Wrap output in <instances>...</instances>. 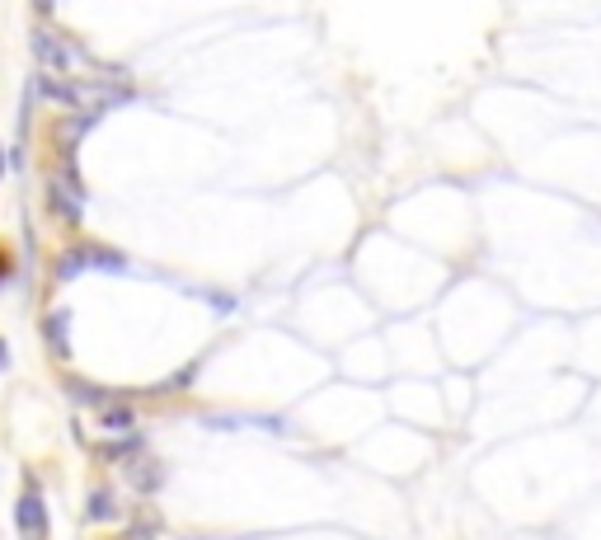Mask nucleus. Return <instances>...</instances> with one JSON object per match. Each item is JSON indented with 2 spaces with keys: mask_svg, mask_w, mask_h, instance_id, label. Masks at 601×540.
Returning <instances> with one entry per match:
<instances>
[{
  "mask_svg": "<svg viewBox=\"0 0 601 540\" xmlns=\"http://www.w3.org/2000/svg\"><path fill=\"white\" fill-rule=\"evenodd\" d=\"M0 371H5V339H0Z\"/></svg>",
  "mask_w": 601,
  "mask_h": 540,
  "instance_id": "nucleus-12",
  "label": "nucleus"
},
{
  "mask_svg": "<svg viewBox=\"0 0 601 540\" xmlns=\"http://www.w3.org/2000/svg\"><path fill=\"white\" fill-rule=\"evenodd\" d=\"M66 395H76V404H104V390L85 381H66Z\"/></svg>",
  "mask_w": 601,
  "mask_h": 540,
  "instance_id": "nucleus-6",
  "label": "nucleus"
},
{
  "mask_svg": "<svg viewBox=\"0 0 601 540\" xmlns=\"http://www.w3.org/2000/svg\"><path fill=\"white\" fill-rule=\"evenodd\" d=\"M137 451H141V437H137V432H127L123 442H108L104 456H137Z\"/></svg>",
  "mask_w": 601,
  "mask_h": 540,
  "instance_id": "nucleus-8",
  "label": "nucleus"
},
{
  "mask_svg": "<svg viewBox=\"0 0 601 540\" xmlns=\"http://www.w3.org/2000/svg\"><path fill=\"white\" fill-rule=\"evenodd\" d=\"M85 517H90V522H113V517H118L113 494H108V489H90V498H85Z\"/></svg>",
  "mask_w": 601,
  "mask_h": 540,
  "instance_id": "nucleus-4",
  "label": "nucleus"
},
{
  "mask_svg": "<svg viewBox=\"0 0 601 540\" xmlns=\"http://www.w3.org/2000/svg\"><path fill=\"white\" fill-rule=\"evenodd\" d=\"M38 90L52 99V104H66V108H99L108 99H123V94H108V90H90V85H76V80H43Z\"/></svg>",
  "mask_w": 601,
  "mask_h": 540,
  "instance_id": "nucleus-2",
  "label": "nucleus"
},
{
  "mask_svg": "<svg viewBox=\"0 0 601 540\" xmlns=\"http://www.w3.org/2000/svg\"><path fill=\"white\" fill-rule=\"evenodd\" d=\"M151 531H155V526H137V531H127L123 540H151Z\"/></svg>",
  "mask_w": 601,
  "mask_h": 540,
  "instance_id": "nucleus-10",
  "label": "nucleus"
},
{
  "mask_svg": "<svg viewBox=\"0 0 601 540\" xmlns=\"http://www.w3.org/2000/svg\"><path fill=\"white\" fill-rule=\"evenodd\" d=\"M33 52H38V62H43L47 71H66V66H76V52H71L62 38H52L47 29L33 33Z\"/></svg>",
  "mask_w": 601,
  "mask_h": 540,
  "instance_id": "nucleus-3",
  "label": "nucleus"
},
{
  "mask_svg": "<svg viewBox=\"0 0 601 540\" xmlns=\"http://www.w3.org/2000/svg\"><path fill=\"white\" fill-rule=\"evenodd\" d=\"M47 339L66 353V310H52V315H47Z\"/></svg>",
  "mask_w": 601,
  "mask_h": 540,
  "instance_id": "nucleus-7",
  "label": "nucleus"
},
{
  "mask_svg": "<svg viewBox=\"0 0 601 540\" xmlns=\"http://www.w3.org/2000/svg\"><path fill=\"white\" fill-rule=\"evenodd\" d=\"M132 484H137L141 494H155V489H160V465H155V461H141L137 470H132Z\"/></svg>",
  "mask_w": 601,
  "mask_h": 540,
  "instance_id": "nucleus-5",
  "label": "nucleus"
},
{
  "mask_svg": "<svg viewBox=\"0 0 601 540\" xmlns=\"http://www.w3.org/2000/svg\"><path fill=\"white\" fill-rule=\"evenodd\" d=\"M15 531L19 540H47V503L38 494V479H29L24 494L15 498Z\"/></svg>",
  "mask_w": 601,
  "mask_h": 540,
  "instance_id": "nucleus-1",
  "label": "nucleus"
},
{
  "mask_svg": "<svg viewBox=\"0 0 601 540\" xmlns=\"http://www.w3.org/2000/svg\"><path fill=\"white\" fill-rule=\"evenodd\" d=\"M104 428H132V409H104Z\"/></svg>",
  "mask_w": 601,
  "mask_h": 540,
  "instance_id": "nucleus-9",
  "label": "nucleus"
},
{
  "mask_svg": "<svg viewBox=\"0 0 601 540\" xmlns=\"http://www.w3.org/2000/svg\"><path fill=\"white\" fill-rule=\"evenodd\" d=\"M33 5H38V15H52V10H57V0H33Z\"/></svg>",
  "mask_w": 601,
  "mask_h": 540,
  "instance_id": "nucleus-11",
  "label": "nucleus"
},
{
  "mask_svg": "<svg viewBox=\"0 0 601 540\" xmlns=\"http://www.w3.org/2000/svg\"><path fill=\"white\" fill-rule=\"evenodd\" d=\"M0 174H5V160H0Z\"/></svg>",
  "mask_w": 601,
  "mask_h": 540,
  "instance_id": "nucleus-13",
  "label": "nucleus"
}]
</instances>
